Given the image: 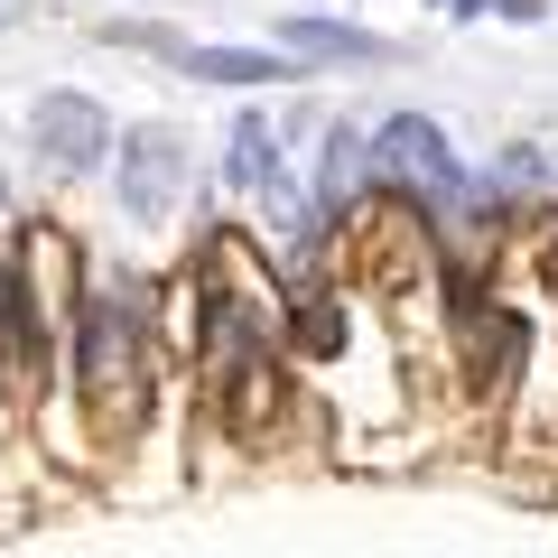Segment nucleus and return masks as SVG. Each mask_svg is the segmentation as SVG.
Masks as SVG:
<instances>
[{
    "mask_svg": "<svg viewBox=\"0 0 558 558\" xmlns=\"http://www.w3.org/2000/svg\"><path fill=\"white\" fill-rule=\"evenodd\" d=\"M178 186H186V140L168 121H140L121 140V205H131V223H168L178 215Z\"/></svg>",
    "mask_w": 558,
    "mask_h": 558,
    "instance_id": "nucleus-1",
    "label": "nucleus"
},
{
    "mask_svg": "<svg viewBox=\"0 0 558 558\" xmlns=\"http://www.w3.org/2000/svg\"><path fill=\"white\" fill-rule=\"evenodd\" d=\"M373 168H391L400 186H418V196H457V149H447V131L428 112H400L373 131Z\"/></svg>",
    "mask_w": 558,
    "mask_h": 558,
    "instance_id": "nucleus-2",
    "label": "nucleus"
},
{
    "mask_svg": "<svg viewBox=\"0 0 558 558\" xmlns=\"http://www.w3.org/2000/svg\"><path fill=\"white\" fill-rule=\"evenodd\" d=\"M0 196H10V186H0Z\"/></svg>",
    "mask_w": 558,
    "mask_h": 558,
    "instance_id": "nucleus-10",
    "label": "nucleus"
},
{
    "mask_svg": "<svg viewBox=\"0 0 558 558\" xmlns=\"http://www.w3.org/2000/svg\"><path fill=\"white\" fill-rule=\"evenodd\" d=\"M354 159H363V149H354V131H336V140H326V215H336V205H344V186H354Z\"/></svg>",
    "mask_w": 558,
    "mask_h": 558,
    "instance_id": "nucleus-8",
    "label": "nucleus"
},
{
    "mask_svg": "<svg viewBox=\"0 0 558 558\" xmlns=\"http://www.w3.org/2000/svg\"><path fill=\"white\" fill-rule=\"evenodd\" d=\"M223 178H233L242 196H270V178H279V140H270V121H260V112L233 121V140H223Z\"/></svg>",
    "mask_w": 558,
    "mask_h": 558,
    "instance_id": "nucleus-5",
    "label": "nucleus"
},
{
    "mask_svg": "<svg viewBox=\"0 0 558 558\" xmlns=\"http://www.w3.org/2000/svg\"><path fill=\"white\" fill-rule=\"evenodd\" d=\"M75 381L112 410L121 391H140V354H131V317L112 299H84V344H75Z\"/></svg>",
    "mask_w": 558,
    "mask_h": 558,
    "instance_id": "nucleus-3",
    "label": "nucleus"
},
{
    "mask_svg": "<svg viewBox=\"0 0 558 558\" xmlns=\"http://www.w3.org/2000/svg\"><path fill=\"white\" fill-rule=\"evenodd\" d=\"M28 131H38V149L57 168H102V149H112V121H102L84 94H47L38 112H28Z\"/></svg>",
    "mask_w": 558,
    "mask_h": 558,
    "instance_id": "nucleus-4",
    "label": "nucleus"
},
{
    "mask_svg": "<svg viewBox=\"0 0 558 558\" xmlns=\"http://www.w3.org/2000/svg\"><path fill=\"white\" fill-rule=\"evenodd\" d=\"M186 65L205 84H270L279 75V57H260V47H186Z\"/></svg>",
    "mask_w": 558,
    "mask_h": 558,
    "instance_id": "nucleus-7",
    "label": "nucleus"
},
{
    "mask_svg": "<svg viewBox=\"0 0 558 558\" xmlns=\"http://www.w3.org/2000/svg\"><path fill=\"white\" fill-rule=\"evenodd\" d=\"M299 344H307V354H336V344H344L336 307H307V317H299Z\"/></svg>",
    "mask_w": 558,
    "mask_h": 558,
    "instance_id": "nucleus-9",
    "label": "nucleus"
},
{
    "mask_svg": "<svg viewBox=\"0 0 558 558\" xmlns=\"http://www.w3.org/2000/svg\"><path fill=\"white\" fill-rule=\"evenodd\" d=\"M279 47H299V57H381V38L344 20H279Z\"/></svg>",
    "mask_w": 558,
    "mask_h": 558,
    "instance_id": "nucleus-6",
    "label": "nucleus"
}]
</instances>
